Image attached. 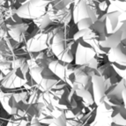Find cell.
Returning a JSON list of instances; mask_svg holds the SVG:
<instances>
[{
  "label": "cell",
  "mask_w": 126,
  "mask_h": 126,
  "mask_svg": "<svg viewBox=\"0 0 126 126\" xmlns=\"http://www.w3.org/2000/svg\"><path fill=\"white\" fill-rule=\"evenodd\" d=\"M48 0H30L17 10V15L22 19H36L46 13Z\"/></svg>",
  "instance_id": "6da1fadb"
},
{
  "label": "cell",
  "mask_w": 126,
  "mask_h": 126,
  "mask_svg": "<svg viewBox=\"0 0 126 126\" xmlns=\"http://www.w3.org/2000/svg\"><path fill=\"white\" fill-rule=\"evenodd\" d=\"M51 50L59 60L64 63H71L73 59L72 51L66 46L64 40V34L62 31L55 33L51 40Z\"/></svg>",
  "instance_id": "7a4b0ae2"
},
{
  "label": "cell",
  "mask_w": 126,
  "mask_h": 126,
  "mask_svg": "<svg viewBox=\"0 0 126 126\" xmlns=\"http://www.w3.org/2000/svg\"><path fill=\"white\" fill-rule=\"evenodd\" d=\"M92 86L93 93L94 95V100L98 104L103 101L102 99L106 95L109 86H107V80H105V79L100 75L92 76Z\"/></svg>",
  "instance_id": "3957f363"
},
{
  "label": "cell",
  "mask_w": 126,
  "mask_h": 126,
  "mask_svg": "<svg viewBox=\"0 0 126 126\" xmlns=\"http://www.w3.org/2000/svg\"><path fill=\"white\" fill-rule=\"evenodd\" d=\"M96 52L94 48L86 47L82 45L81 43H79L76 49V57L75 62L76 64L78 65H85L87 64L91 60L94 58Z\"/></svg>",
  "instance_id": "277c9868"
},
{
  "label": "cell",
  "mask_w": 126,
  "mask_h": 126,
  "mask_svg": "<svg viewBox=\"0 0 126 126\" xmlns=\"http://www.w3.org/2000/svg\"><path fill=\"white\" fill-rule=\"evenodd\" d=\"M73 16L75 23H77L79 20L84 19V18H92L94 21L97 20L96 15L94 13L93 9L86 4V0H79L75 4Z\"/></svg>",
  "instance_id": "5b68a950"
},
{
  "label": "cell",
  "mask_w": 126,
  "mask_h": 126,
  "mask_svg": "<svg viewBox=\"0 0 126 126\" xmlns=\"http://www.w3.org/2000/svg\"><path fill=\"white\" fill-rule=\"evenodd\" d=\"M48 34H40L27 41V48L29 52H38L44 50L48 47Z\"/></svg>",
  "instance_id": "8992f818"
},
{
  "label": "cell",
  "mask_w": 126,
  "mask_h": 126,
  "mask_svg": "<svg viewBox=\"0 0 126 126\" xmlns=\"http://www.w3.org/2000/svg\"><path fill=\"white\" fill-rule=\"evenodd\" d=\"M109 60L112 63L126 66V48L123 43H120L115 48H109L108 53Z\"/></svg>",
  "instance_id": "52a82bcc"
},
{
  "label": "cell",
  "mask_w": 126,
  "mask_h": 126,
  "mask_svg": "<svg viewBox=\"0 0 126 126\" xmlns=\"http://www.w3.org/2000/svg\"><path fill=\"white\" fill-rule=\"evenodd\" d=\"M121 16H122V13H120L118 11L110 12L107 15H105V21L104 22H105L106 34H112L113 32L119 29V24L121 22L120 21V17Z\"/></svg>",
  "instance_id": "ba28073f"
},
{
  "label": "cell",
  "mask_w": 126,
  "mask_h": 126,
  "mask_svg": "<svg viewBox=\"0 0 126 126\" xmlns=\"http://www.w3.org/2000/svg\"><path fill=\"white\" fill-rule=\"evenodd\" d=\"M122 29L119 28L116 31L113 32L112 34H107L105 39L102 41H100L99 45L101 48H112L118 46L120 43H122Z\"/></svg>",
  "instance_id": "9c48e42d"
},
{
  "label": "cell",
  "mask_w": 126,
  "mask_h": 126,
  "mask_svg": "<svg viewBox=\"0 0 126 126\" xmlns=\"http://www.w3.org/2000/svg\"><path fill=\"white\" fill-rule=\"evenodd\" d=\"M26 29H27V26L25 24H15L9 27L8 33L14 41L20 42Z\"/></svg>",
  "instance_id": "30bf717a"
},
{
  "label": "cell",
  "mask_w": 126,
  "mask_h": 126,
  "mask_svg": "<svg viewBox=\"0 0 126 126\" xmlns=\"http://www.w3.org/2000/svg\"><path fill=\"white\" fill-rule=\"evenodd\" d=\"M72 0H48V6L52 7L56 10H63L65 9L66 6Z\"/></svg>",
  "instance_id": "8fae6325"
},
{
  "label": "cell",
  "mask_w": 126,
  "mask_h": 126,
  "mask_svg": "<svg viewBox=\"0 0 126 126\" xmlns=\"http://www.w3.org/2000/svg\"><path fill=\"white\" fill-rule=\"evenodd\" d=\"M94 22L95 21L92 18H84V19L79 20L78 22H77V25H78L79 30H82V29L89 28Z\"/></svg>",
  "instance_id": "7c38bea8"
},
{
  "label": "cell",
  "mask_w": 126,
  "mask_h": 126,
  "mask_svg": "<svg viewBox=\"0 0 126 126\" xmlns=\"http://www.w3.org/2000/svg\"><path fill=\"white\" fill-rule=\"evenodd\" d=\"M31 126H42V125L40 124V123L38 122V121H36V122H33V123H32Z\"/></svg>",
  "instance_id": "4fadbf2b"
}]
</instances>
